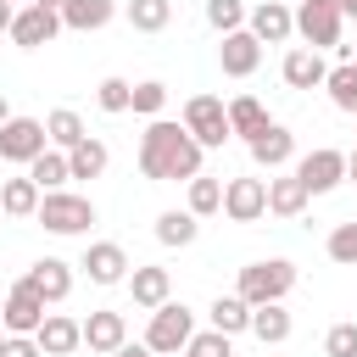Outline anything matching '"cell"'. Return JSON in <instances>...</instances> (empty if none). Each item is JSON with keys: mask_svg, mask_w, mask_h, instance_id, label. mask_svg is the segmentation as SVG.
Instances as JSON below:
<instances>
[{"mask_svg": "<svg viewBox=\"0 0 357 357\" xmlns=\"http://www.w3.org/2000/svg\"><path fill=\"white\" fill-rule=\"evenodd\" d=\"M6 117H11V106H6V95H0V123H6Z\"/></svg>", "mask_w": 357, "mask_h": 357, "instance_id": "obj_46", "label": "cell"}, {"mask_svg": "<svg viewBox=\"0 0 357 357\" xmlns=\"http://www.w3.org/2000/svg\"><path fill=\"white\" fill-rule=\"evenodd\" d=\"M218 61H223V73H229V78H251V73L262 67V39H257L251 28H234V33H223Z\"/></svg>", "mask_w": 357, "mask_h": 357, "instance_id": "obj_12", "label": "cell"}, {"mask_svg": "<svg viewBox=\"0 0 357 357\" xmlns=\"http://www.w3.org/2000/svg\"><path fill=\"white\" fill-rule=\"evenodd\" d=\"M117 17V0H61V28H78V33H95Z\"/></svg>", "mask_w": 357, "mask_h": 357, "instance_id": "obj_21", "label": "cell"}, {"mask_svg": "<svg viewBox=\"0 0 357 357\" xmlns=\"http://www.w3.org/2000/svg\"><path fill=\"white\" fill-rule=\"evenodd\" d=\"M173 357H178V351H173Z\"/></svg>", "mask_w": 357, "mask_h": 357, "instance_id": "obj_50", "label": "cell"}, {"mask_svg": "<svg viewBox=\"0 0 357 357\" xmlns=\"http://www.w3.org/2000/svg\"><path fill=\"white\" fill-rule=\"evenodd\" d=\"M106 162H112V151H106L100 139H89V134L67 151V173H73V178H100V173H106Z\"/></svg>", "mask_w": 357, "mask_h": 357, "instance_id": "obj_25", "label": "cell"}, {"mask_svg": "<svg viewBox=\"0 0 357 357\" xmlns=\"http://www.w3.org/2000/svg\"><path fill=\"white\" fill-rule=\"evenodd\" d=\"M340 6L335 0H301L296 6V33L312 45V50H340Z\"/></svg>", "mask_w": 357, "mask_h": 357, "instance_id": "obj_6", "label": "cell"}, {"mask_svg": "<svg viewBox=\"0 0 357 357\" xmlns=\"http://www.w3.org/2000/svg\"><path fill=\"white\" fill-rule=\"evenodd\" d=\"M128 95H134V84L128 78H100V89H95V100H100V112H128Z\"/></svg>", "mask_w": 357, "mask_h": 357, "instance_id": "obj_38", "label": "cell"}, {"mask_svg": "<svg viewBox=\"0 0 357 357\" xmlns=\"http://www.w3.org/2000/svg\"><path fill=\"white\" fill-rule=\"evenodd\" d=\"M223 212H229V223H257L268 212V178H229L223 184Z\"/></svg>", "mask_w": 357, "mask_h": 357, "instance_id": "obj_10", "label": "cell"}, {"mask_svg": "<svg viewBox=\"0 0 357 357\" xmlns=\"http://www.w3.org/2000/svg\"><path fill=\"white\" fill-rule=\"evenodd\" d=\"M33 340H39L45 357H73V351L84 346V329H78V318H67V312H45V324L33 329Z\"/></svg>", "mask_w": 357, "mask_h": 357, "instance_id": "obj_15", "label": "cell"}, {"mask_svg": "<svg viewBox=\"0 0 357 357\" xmlns=\"http://www.w3.org/2000/svg\"><path fill=\"white\" fill-rule=\"evenodd\" d=\"M206 22H212L218 33L245 28V0H206Z\"/></svg>", "mask_w": 357, "mask_h": 357, "instance_id": "obj_36", "label": "cell"}, {"mask_svg": "<svg viewBox=\"0 0 357 357\" xmlns=\"http://www.w3.org/2000/svg\"><path fill=\"white\" fill-rule=\"evenodd\" d=\"M195 234H201V218H195L190 206H184V212L173 206V212H162V218H156V240H162V245H190Z\"/></svg>", "mask_w": 357, "mask_h": 357, "instance_id": "obj_29", "label": "cell"}, {"mask_svg": "<svg viewBox=\"0 0 357 357\" xmlns=\"http://www.w3.org/2000/svg\"><path fill=\"white\" fill-rule=\"evenodd\" d=\"M112 357H156V351H151V346H145V340H139V346H134V340H123V346H117V351H112Z\"/></svg>", "mask_w": 357, "mask_h": 357, "instance_id": "obj_41", "label": "cell"}, {"mask_svg": "<svg viewBox=\"0 0 357 357\" xmlns=\"http://www.w3.org/2000/svg\"><path fill=\"white\" fill-rule=\"evenodd\" d=\"M45 134H50V145H56V151H73L89 128H84V117H78L73 106H56V112L45 117Z\"/></svg>", "mask_w": 357, "mask_h": 357, "instance_id": "obj_27", "label": "cell"}, {"mask_svg": "<svg viewBox=\"0 0 357 357\" xmlns=\"http://www.w3.org/2000/svg\"><path fill=\"white\" fill-rule=\"evenodd\" d=\"M39 195H45V190H39L28 173H22V178H6V184H0V212H6V218H33V212H39Z\"/></svg>", "mask_w": 357, "mask_h": 357, "instance_id": "obj_23", "label": "cell"}, {"mask_svg": "<svg viewBox=\"0 0 357 357\" xmlns=\"http://www.w3.org/2000/svg\"><path fill=\"white\" fill-rule=\"evenodd\" d=\"M28 178H33L39 190H61V184L73 178V173H67V151H56V145H50V151H39V156L28 162Z\"/></svg>", "mask_w": 357, "mask_h": 357, "instance_id": "obj_28", "label": "cell"}, {"mask_svg": "<svg viewBox=\"0 0 357 357\" xmlns=\"http://www.w3.org/2000/svg\"><path fill=\"white\" fill-rule=\"evenodd\" d=\"M206 312H212V329H223V335L251 329V301H240V296H218Z\"/></svg>", "mask_w": 357, "mask_h": 357, "instance_id": "obj_31", "label": "cell"}, {"mask_svg": "<svg viewBox=\"0 0 357 357\" xmlns=\"http://www.w3.org/2000/svg\"><path fill=\"white\" fill-rule=\"evenodd\" d=\"M245 28H251L262 45H284V39L296 33V11H290L284 0H262L257 11H245Z\"/></svg>", "mask_w": 357, "mask_h": 357, "instance_id": "obj_14", "label": "cell"}, {"mask_svg": "<svg viewBox=\"0 0 357 357\" xmlns=\"http://www.w3.org/2000/svg\"><path fill=\"white\" fill-rule=\"evenodd\" d=\"M11 6H22V0H11Z\"/></svg>", "mask_w": 357, "mask_h": 357, "instance_id": "obj_47", "label": "cell"}, {"mask_svg": "<svg viewBox=\"0 0 357 357\" xmlns=\"http://www.w3.org/2000/svg\"><path fill=\"white\" fill-rule=\"evenodd\" d=\"M340 17H351V22H357V0H340Z\"/></svg>", "mask_w": 357, "mask_h": 357, "instance_id": "obj_44", "label": "cell"}, {"mask_svg": "<svg viewBox=\"0 0 357 357\" xmlns=\"http://www.w3.org/2000/svg\"><path fill=\"white\" fill-rule=\"evenodd\" d=\"M245 145H251V162H257V167H268V173H273V167H284V162L296 156V134H290L284 123H268V128H262L257 139H245Z\"/></svg>", "mask_w": 357, "mask_h": 357, "instance_id": "obj_19", "label": "cell"}, {"mask_svg": "<svg viewBox=\"0 0 357 357\" xmlns=\"http://www.w3.org/2000/svg\"><path fill=\"white\" fill-rule=\"evenodd\" d=\"M0 324H6V335H33L45 324V296L28 279H17L11 296H6V307H0Z\"/></svg>", "mask_w": 357, "mask_h": 357, "instance_id": "obj_9", "label": "cell"}, {"mask_svg": "<svg viewBox=\"0 0 357 357\" xmlns=\"http://www.w3.org/2000/svg\"><path fill=\"white\" fill-rule=\"evenodd\" d=\"M190 212L195 218H212V212H223V184L218 178H190Z\"/></svg>", "mask_w": 357, "mask_h": 357, "instance_id": "obj_35", "label": "cell"}, {"mask_svg": "<svg viewBox=\"0 0 357 357\" xmlns=\"http://www.w3.org/2000/svg\"><path fill=\"white\" fill-rule=\"evenodd\" d=\"M22 279L45 296V307H56V301H67V290H73V262H61V257H39Z\"/></svg>", "mask_w": 357, "mask_h": 357, "instance_id": "obj_16", "label": "cell"}, {"mask_svg": "<svg viewBox=\"0 0 357 357\" xmlns=\"http://www.w3.org/2000/svg\"><path fill=\"white\" fill-rule=\"evenodd\" d=\"M329 257L340 268H357V223H335L329 229Z\"/></svg>", "mask_w": 357, "mask_h": 357, "instance_id": "obj_37", "label": "cell"}, {"mask_svg": "<svg viewBox=\"0 0 357 357\" xmlns=\"http://www.w3.org/2000/svg\"><path fill=\"white\" fill-rule=\"evenodd\" d=\"M123 11H128V28H139V33H162L173 22V0H128Z\"/></svg>", "mask_w": 357, "mask_h": 357, "instance_id": "obj_30", "label": "cell"}, {"mask_svg": "<svg viewBox=\"0 0 357 357\" xmlns=\"http://www.w3.org/2000/svg\"><path fill=\"white\" fill-rule=\"evenodd\" d=\"M324 357H357V324H335L324 335Z\"/></svg>", "mask_w": 357, "mask_h": 357, "instance_id": "obj_39", "label": "cell"}, {"mask_svg": "<svg viewBox=\"0 0 357 357\" xmlns=\"http://www.w3.org/2000/svg\"><path fill=\"white\" fill-rule=\"evenodd\" d=\"M307 190H301V178L296 173H284V178H268V212L273 218H301L307 212Z\"/></svg>", "mask_w": 357, "mask_h": 357, "instance_id": "obj_22", "label": "cell"}, {"mask_svg": "<svg viewBox=\"0 0 357 357\" xmlns=\"http://www.w3.org/2000/svg\"><path fill=\"white\" fill-rule=\"evenodd\" d=\"M184 128H190V139L201 151H223V139H229V106L218 95H190L184 100Z\"/></svg>", "mask_w": 357, "mask_h": 357, "instance_id": "obj_5", "label": "cell"}, {"mask_svg": "<svg viewBox=\"0 0 357 357\" xmlns=\"http://www.w3.org/2000/svg\"><path fill=\"white\" fill-rule=\"evenodd\" d=\"M296 290V262L290 257H268V262H251V268H240V301H251V307H262V301H284Z\"/></svg>", "mask_w": 357, "mask_h": 357, "instance_id": "obj_2", "label": "cell"}, {"mask_svg": "<svg viewBox=\"0 0 357 357\" xmlns=\"http://www.w3.org/2000/svg\"><path fill=\"white\" fill-rule=\"evenodd\" d=\"M28 6H50V11H61V0H28Z\"/></svg>", "mask_w": 357, "mask_h": 357, "instance_id": "obj_45", "label": "cell"}, {"mask_svg": "<svg viewBox=\"0 0 357 357\" xmlns=\"http://www.w3.org/2000/svg\"><path fill=\"white\" fill-rule=\"evenodd\" d=\"M162 106H167V84H162V78H145V84H134V95H128V112H139V117H162Z\"/></svg>", "mask_w": 357, "mask_h": 357, "instance_id": "obj_34", "label": "cell"}, {"mask_svg": "<svg viewBox=\"0 0 357 357\" xmlns=\"http://www.w3.org/2000/svg\"><path fill=\"white\" fill-rule=\"evenodd\" d=\"M61 33V11H50V6H22L17 17H11V39L22 45V50H39V45H50Z\"/></svg>", "mask_w": 357, "mask_h": 357, "instance_id": "obj_11", "label": "cell"}, {"mask_svg": "<svg viewBox=\"0 0 357 357\" xmlns=\"http://www.w3.org/2000/svg\"><path fill=\"white\" fill-rule=\"evenodd\" d=\"M284 6H290V0H284Z\"/></svg>", "mask_w": 357, "mask_h": 357, "instance_id": "obj_51", "label": "cell"}, {"mask_svg": "<svg viewBox=\"0 0 357 357\" xmlns=\"http://www.w3.org/2000/svg\"><path fill=\"white\" fill-rule=\"evenodd\" d=\"M0 357H45L33 335H0Z\"/></svg>", "mask_w": 357, "mask_h": 357, "instance_id": "obj_40", "label": "cell"}, {"mask_svg": "<svg viewBox=\"0 0 357 357\" xmlns=\"http://www.w3.org/2000/svg\"><path fill=\"white\" fill-rule=\"evenodd\" d=\"M251 335H257L262 346H279V340H290V312H284L279 301H262V307H251Z\"/></svg>", "mask_w": 357, "mask_h": 357, "instance_id": "obj_26", "label": "cell"}, {"mask_svg": "<svg viewBox=\"0 0 357 357\" xmlns=\"http://www.w3.org/2000/svg\"><path fill=\"white\" fill-rule=\"evenodd\" d=\"M78 329H84V346H89L95 357H112V351L128 340V324H123V312H106V307H100V312H89Z\"/></svg>", "mask_w": 357, "mask_h": 357, "instance_id": "obj_17", "label": "cell"}, {"mask_svg": "<svg viewBox=\"0 0 357 357\" xmlns=\"http://www.w3.org/2000/svg\"><path fill=\"white\" fill-rule=\"evenodd\" d=\"M78 268L89 273V284H123V279H128V251H123L117 240H95Z\"/></svg>", "mask_w": 357, "mask_h": 357, "instance_id": "obj_13", "label": "cell"}, {"mask_svg": "<svg viewBox=\"0 0 357 357\" xmlns=\"http://www.w3.org/2000/svg\"><path fill=\"white\" fill-rule=\"evenodd\" d=\"M11 17H17V6H11V0H0V33H11Z\"/></svg>", "mask_w": 357, "mask_h": 357, "instance_id": "obj_42", "label": "cell"}, {"mask_svg": "<svg viewBox=\"0 0 357 357\" xmlns=\"http://www.w3.org/2000/svg\"><path fill=\"white\" fill-rule=\"evenodd\" d=\"M33 218H39L50 234H84V229L95 223V201H89V195H73V190H45Z\"/></svg>", "mask_w": 357, "mask_h": 357, "instance_id": "obj_4", "label": "cell"}, {"mask_svg": "<svg viewBox=\"0 0 357 357\" xmlns=\"http://www.w3.org/2000/svg\"><path fill=\"white\" fill-rule=\"evenodd\" d=\"M268 128V112H262V100L257 95H234L229 100V134H240V139H257Z\"/></svg>", "mask_w": 357, "mask_h": 357, "instance_id": "obj_24", "label": "cell"}, {"mask_svg": "<svg viewBox=\"0 0 357 357\" xmlns=\"http://www.w3.org/2000/svg\"><path fill=\"white\" fill-rule=\"evenodd\" d=\"M296 178H301V190H307V195H324V190H335V184L346 178V151H335V145H318V151H307V156L296 162Z\"/></svg>", "mask_w": 357, "mask_h": 357, "instance_id": "obj_8", "label": "cell"}, {"mask_svg": "<svg viewBox=\"0 0 357 357\" xmlns=\"http://www.w3.org/2000/svg\"><path fill=\"white\" fill-rule=\"evenodd\" d=\"M346 178H351V184H357V151H351V156H346Z\"/></svg>", "mask_w": 357, "mask_h": 357, "instance_id": "obj_43", "label": "cell"}, {"mask_svg": "<svg viewBox=\"0 0 357 357\" xmlns=\"http://www.w3.org/2000/svg\"><path fill=\"white\" fill-rule=\"evenodd\" d=\"M335 6H340V0H335Z\"/></svg>", "mask_w": 357, "mask_h": 357, "instance_id": "obj_49", "label": "cell"}, {"mask_svg": "<svg viewBox=\"0 0 357 357\" xmlns=\"http://www.w3.org/2000/svg\"><path fill=\"white\" fill-rule=\"evenodd\" d=\"M184 357H234V335H223V329H195V335L184 340Z\"/></svg>", "mask_w": 357, "mask_h": 357, "instance_id": "obj_33", "label": "cell"}, {"mask_svg": "<svg viewBox=\"0 0 357 357\" xmlns=\"http://www.w3.org/2000/svg\"><path fill=\"white\" fill-rule=\"evenodd\" d=\"M195 335V312L184 307V301H162V307H151V324H145V346L156 351V357H173V351H184V340Z\"/></svg>", "mask_w": 357, "mask_h": 357, "instance_id": "obj_3", "label": "cell"}, {"mask_svg": "<svg viewBox=\"0 0 357 357\" xmlns=\"http://www.w3.org/2000/svg\"><path fill=\"white\" fill-rule=\"evenodd\" d=\"M324 89H329V100H335L340 112H351V117H357V61H340V67H329Z\"/></svg>", "mask_w": 357, "mask_h": 357, "instance_id": "obj_32", "label": "cell"}, {"mask_svg": "<svg viewBox=\"0 0 357 357\" xmlns=\"http://www.w3.org/2000/svg\"><path fill=\"white\" fill-rule=\"evenodd\" d=\"M139 173L156 178V184H190L201 173V145L190 139L184 123H167V117H151L145 134H139Z\"/></svg>", "mask_w": 357, "mask_h": 357, "instance_id": "obj_1", "label": "cell"}, {"mask_svg": "<svg viewBox=\"0 0 357 357\" xmlns=\"http://www.w3.org/2000/svg\"><path fill=\"white\" fill-rule=\"evenodd\" d=\"M39 151H50V134L39 117H6L0 123V162H33Z\"/></svg>", "mask_w": 357, "mask_h": 357, "instance_id": "obj_7", "label": "cell"}, {"mask_svg": "<svg viewBox=\"0 0 357 357\" xmlns=\"http://www.w3.org/2000/svg\"><path fill=\"white\" fill-rule=\"evenodd\" d=\"M123 284H128L134 307H145V312H151V307H162V301L173 296V273H167V268H134Z\"/></svg>", "mask_w": 357, "mask_h": 357, "instance_id": "obj_20", "label": "cell"}, {"mask_svg": "<svg viewBox=\"0 0 357 357\" xmlns=\"http://www.w3.org/2000/svg\"><path fill=\"white\" fill-rule=\"evenodd\" d=\"M279 73H284V84H290V89H318V84L329 78V67H324V56H318L312 45H296V50H284Z\"/></svg>", "mask_w": 357, "mask_h": 357, "instance_id": "obj_18", "label": "cell"}, {"mask_svg": "<svg viewBox=\"0 0 357 357\" xmlns=\"http://www.w3.org/2000/svg\"><path fill=\"white\" fill-rule=\"evenodd\" d=\"M0 335H6V324H0Z\"/></svg>", "mask_w": 357, "mask_h": 357, "instance_id": "obj_48", "label": "cell"}]
</instances>
